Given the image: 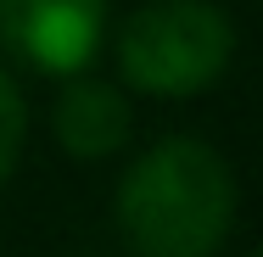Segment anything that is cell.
<instances>
[{
	"mask_svg": "<svg viewBox=\"0 0 263 257\" xmlns=\"http://www.w3.org/2000/svg\"><path fill=\"white\" fill-rule=\"evenodd\" d=\"M118 224L140 257H213L235 224V173L202 140H162L123 173Z\"/></svg>",
	"mask_w": 263,
	"mask_h": 257,
	"instance_id": "1",
	"label": "cell"
},
{
	"mask_svg": "<svg viewBox=\"0 0 263 257\" xmlns=\"http://www.w3.org/2000/svg\"><path fill=\"white\" fill-rule=\"evenodd\" d=\"M235 56V28L208 0H162L123 23L118 62L123 78L146 95H196L224 78Z\"/></svg>",
	"mask_w": 263,
	"mask_h": 257,
	"instance_id": "2",
	"label": "cell"
},
{
	"mask_svg": "<svg viewBox=\"0 0 263 257\" xmlns=\"http://www.w3.org/2000/svg\"><path fill=\"white\" fill-rule=\"evenodd\" d=\"M101 23L106 0H0V45L56 78L90 67Z\"/></svg>",
	"mask_w": 263,
	"mask_h": 257,
	"instance_id": "3",
	"label": "cell"
},
{
	"mask_svg": "<svg viewBox=\"0 0 263 257\" xmlns=\"http://www.w3.org/2000/svg\"><path fill=\"white\" fill-rule=\"evenodd\" d=\"M56 140L84 162H101V156L123 151L129 140V101L118 95V84H101V78H73L56 101Z\"/></svg>",
	"mask_w": 263,
	"mask_h": 257,
	"instance_id": "4",
	"label": "cell"
},
{
	"mask_svg": "<svg viewBox=\"0 0 263 257\" xmlns=\"http://www.w3.org/2000/svg\"><path fill=\"white\" fill-rule=\"evenodd\" d=\"M23 134H28V112H23V95H17V84H11V73L0 67V185H6L11 168H17Z\"/></svg>",
	"mask_w": 263,
	"mask_h": 257,
	"instance_id": "5",
	"label": "cell"
}]
</instances>
